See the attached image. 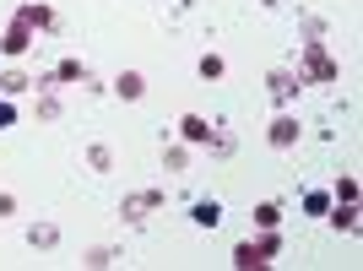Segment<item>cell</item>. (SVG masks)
Masks as SVG:
<instances>
[{
  "label": "cell",
  "mask_w": 363,
  "mask_h": 271,
  "mask_svg": "<svg viewBox=\"0 0 363 271\" xmlns=\"http://www.w3.org/2000/svg\"><path fill=\"white\" fill-rule=\"evenodd\" d=\"M293 71L303 76V87H336V82H342V65H336V55L325 44H303Z\"/></svg>",
  "instance_id": "cell-1"
},
{
  "label": "cell",
  "mask_w": 363,
  "mask_h": 271,
  "mask_svg": "<svg viewBox=\"0 0 363 271\" xmlns=\"http://www.w3.org/2000/svg\"><path fill=\"white\" fill-rule=\"evenodd\" d=\"M266 92H272L277 109H293V104H298V92H303V76L293 71V65H277V71L266 76Z\"/></svg>",
  "instance_id": "cell-2"
},
{
  "label": "cell",
  "mask_w": 363,
  "mask_h": 271,
  "mask_svg": "<svg viewBox=\"0 0 363 271\" xmlns=\"http://www.w3.org/2000/svg\"><path fill=\"white\" fill-rule=\"evenodd\" d=\"M33 44H38V33H33L22 16H11L6 33H0V55H6V60H22V55H33Z\"/></svg>",
  "instance_id": "cell-3"
},
{
  "label": "cell",
  "mask_w": 363,
  "mask_h": 271,
  "mask_svg": "<svg viewBox=\"0 0 363 271\" xmlns=\"http://www.w3.org/2000/svg\"><path fill=\"white\" fill-rule=\"evenodd\" d=\"M298 136H303L298 114H293V109H277V120L266 125V141H272L277 152H293V147H298Z\"/></svg>",
  "instance_id": "cell-4"
},
{
  "label": "cell",
  "mask_w": 363,
  "mask_h": 271,
  "mask_svg": "<svg viewBox=\"0 0 363 271\" xmlns=\"http://www.w3.org/2000/svg\"><path fill=\"white\" fill-rule=\"evenodd\" d=\"M163 190H130V196H125L120 201V217H125V223H147V217H152V211H163Z\"/></svg>",
  "instance_id": "cell-5"
},
{
  "label": "cell",
  "mask_w": 363,
  "mask_h": 271,
  "mask_svg": "<svg viewBox=\"0 0 363 271\" xmlns=\"http://www.w3.org/2000/svg\"><path fill=\"white\" fill-rule=\"evenodd\" d=\"M16 16H22V22H28L33 33H55V28H60L55 6H44V0H22V6H16Z\"/></svg>",
  "instance_id": "cell-6"
},
{
  "label": "cell",
  "mask_w": 363,
  "mask_h": 271,
  "mask_svg": "<svg viewBox=\"0 0 363 271\" xmlns=\"http://www.w3.org/2000/svg\"><path fill=\"white\" fill-rule=\"evenodd\" d=\"M212 131H217V125L206 120V114H179V141H184V147H206Z\"/></svg>",
  "instance_id": "cell-7"
},
{
  "label": "cell",
  "mask_w": 363,
  "mask_h": 271,
  "mask_svg": "<svg viewBox=\"0 0 363 271\" xmlns=\"http://www.w3.org/2000/svg\"><path fill=\"white\" fill-rule=\"evenodd\" d=\"M325 223H331L336 233H358V201H331Z\"/></svg>",
  "instance_id": "cell-8"
},
{
  "label": "cell",
  "mask_w": 363,
  "mask_h": 271,
  "mask_svg": "<svg viewBox=\"0 0 363 271\" xmlns=\"http://www.w3.org/2000/svg\"><path fill=\"white\" fill-rule=\"evenodd\" d=\"M114 92H120L125 104H141V98H147V76L141 71H120L114 76Z\"/></svg>",
  "instance_id": "cell-9"
},
{
  "label": "cell",
  "mask_w": 363,
  "mask_h": 271,
  "mask_svg": "<svg viewBox=\"0 0 363 271\" xmlns=\"http://www.w3.org/2000/svg\"><path fill=\"white\" fill-rule=\"evenodd\" d=\"M190 223L206 228V233H212V228H223V201H196V206H190Z\"/></svg>",
  "instance_id": "cell-10"
},
{
  "label": "cell",
  "mask_w": 363,
  "mask_h": 271,
  "mask_svg": "<svg viewBox=\"0 0 363 271\" xmlns=\"http://www.w3.org/2000/svg\"><path fill=\"white\" fill-rule=\"evenodd\" d=\"M22 92H33V76L28 71H0V98H22Z\"/></svg>",
  "instance_id": "cell-11"
},
{
  "label": "cell",
  "mask_w": 363,
  "mask_h": 271,
  "mask_svg": "<svg viewBox=\"0 0 363 271\" xmlns=\"http://www.w3.org/2000/svg\"><path fill=\"white\" fill-rule=\"evenodd\" d=\"M163 168L168 174H190V147H184V141H168L163 147Z\"/></svg>",
  "instance_id": "cell-12"
},
{
  "label": "cell",
  "mask_w": 363,
  "mask_h": 271,
  "mask_svg": "<svg viewBox=\"0 0 363 271\" xmlns=\"http://www.w3.org/2000/svg\"><path fill=\"white\" fill-rule=\"evenodd\" d=\"M28 244L33 250H55V244H60V228L55 223H28Z\"/></svg>",
  "instance_id": "cell-13"
},
{
  "label": "cell",
  "mask_w": 363,
  "mask_h": 271,
  "mask_svg": "<svg viewBox=\"0 0 363 271\" xmlns=\"http://www.w3.org/2000/svg\"><path fill=\"white\" fill-rule=\"evenodd\" d=\"M49 76H55V87H71V82H87V65H82V60H60V65H55V71H49Z\"/></svg>",
  "instance_id": "cell-14"
},
{
  "label": "cell",
  "mask_w": 363,
  "mask_h": 271,
  "mask_svg": "<svg viewBox=\"0 0 363 271\" xmlns=\"http://www.w3.org/2000/svg\"><path fill=\"white\" fill-rule=\"evenodd\" d=\"M114 260H120V250H114V244H92L87 255H82V266H87V271H104V266H114Z\"/></svg>",
  "instance_id": "cell-15"
},
{
  "label": "cell",
  "mask_w": 363,
  "mask_h": 271,
  "mask_svg": "<svg viewBox=\"0 0 363 271\" xmlns=\"http://www.w3.org/2000/svg\"><path fill=\"white\" fill-rule=\"evenodd\" d=\"M196 71H201V82H223V76H228V60H223V55H201Z\"/></svg>",
  "instance_id": "cell-16"
},
{
  "label": "cell",
  "mask_w": 363,
  "mask_h": 271,
  "mask_svg": "<svg viewBox=\"0 0 363 271\" xmlns=\"http://www.w3.org/2000/svg\"><path fill=\"white\" fill-rule=\"evenodd\" d=\"M331 211V190H303V217H325Z\"/></svg>",
  "instance_id": "cell-17"
},
{
  "label": "cell",
  "mask_w": 363,
  "mask_h": 271,
  "mask_svg": "<svg viewBox=\"0 0 363 271\" xmlns=\"http://www.w3.org/2000/svg\"><path fill=\"white\" fill-rule=\"evenodd\" d=\"M38 120H60V92L38 87Z\"/></svg>",
  "instance_id": "cell-18"
},
{
  "label": "cell",
  "mask_w": 363,
  "mask_h": 271,
  "mask_svg": "<svg viewBox=\"0 0 363 271\" xmlns=\"http://www.w3.org/2000/svg\"><path fill=\"white\" fill-rule=\"evenodd\" d=\"M255 228H282V206H277V201H260L255 206Z\"/></svg>",
  "instance_id": "cell-19"
},
{
  "label": "cell",
  "mask_w": 363,
  "mask_h": 271,
  "mask_svg": "<svg viewBox=\"0 0 363 271\" xmlns=\"http://www.w3.org/2000/svg\"><path fill=\"white\" fill-rule=\"evenodd\" d=\"M87 168L92 174H108V168H114V152L108 147H87Z\"/></svg>",
  "instance_id": "cell-20"
},
{
  "label": "cell",
  "mask_w": 363,
  "mask_h": 271,
  "mask_svg": "<svg viewBox=\"0 0 363 271\" xmlns=\"http://www.w3.org/2000/svg\"><path fill=\"white\" fill-rule=\"evenodd\" d=\"M331 201H358V179H352V174H342V179L331 184Z\"/></svg>",
  "instance_id": "cell-21"
},
{
  "label": "cell",
  "mask_w": 363,
  "mask_h": 271,
  "mask_svg": "<svg viewBox=\"0 0 363 271\" xmlns=\"http://www.w3.org/2000/svg\"><path fill=\"white\" fill-rule=\"evenodd\" d=\"M206 147H212L217 157H233V136H228L223 125H217V131H212V141H206Z\"/></svg>",
  "instance_id": "cell-22"
},
{
  "label": "cell",
  "mask_w": 363,
  "mask_h": 271,
  "mask_svg": "<svg viewBox=\"0 0 363 271\" xmlns=\"http://www.w3.org/2000/svg\"><path fill=\"white\" fill-rule=\"evenodd\" d=\"M303 38H309V44H325V22H320V16H303Z\"/></svg>",
  "instance_id": "cell-23"
},
{
  "label": "cell",
  "mask_w": 363,
  "mask_h": 271,
  "mask_svg": "<svg viewBox=\"0 0 363 271\" xmlns=\"http://www.w3.org/2000/svg\"><path fill=\"white\" fill-rule=\"evenodd\" d=\"M16 125V98H0V131H11Z\"/></svg>",
  "instance_id": "cell-24"
},
{
  "label": "cell",
  "mask_w": 363,
  "mask_h": 271,
  "mask_svg": "<svg viewBox=\"0 0 363 271\" xmlns=\"http://www.w3.org/2000/svg\"><path fill=\"white\" fill-rule=\"evenodd\" d=\"M0 217H16V196L11 190H0Z\"/></svg>",
  "instance_id": "cell-25"
}]
</instances>
